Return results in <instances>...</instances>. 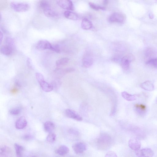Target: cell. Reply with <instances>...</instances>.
Instances as JSON below:
<instances>
[{"instance_id": "cell-1", "label": "cell", "mask_w": 157, "mask_h": 157, "mask_svg": "<svg viewBox=\"0 0 157 157\" xmlns=\"http://www.w3.org/2000/svg\"><path fill=\"white\" fill-rule=\"evenodd\" d=\"M112 138L107 134L102 133L97 141V145L101 150H106L109 148L112 144Z\"/></svg>"}, {"instance_id": "cell-2", "label": "cell", "mask_w": 157, "mask_h": 157, "mask_svg": "<svg viewBox=\"0 0 157 157\" xmlns=\"http://www.w3.org/2000/svg\"><path fill=\"white\" fill-rule=\"evenodd\" d=\"M10 6L13 10L17 12H25L29 10V5L26 3L12 2Z\"/></svg>"}, {"instance_id": "cell-3", "label": "cell", "mask_w": 157, "mask_h": 157, "mask_svg": "<svg viewBox=\"0 0 157 157\" xmlns=\"http://www.w3.org/2000/svg\"><path fill=\"white\" fill-rule=\"evenodd\" d=\"M133 55L129 54L124 57L121 60V66L123 70L127 71L130 68V64L134 59Z\"/></svg>"}, {"instance_id": "cell-4", "label": "cell", "mask_w": 157, "mask_h": 157, "mask_svg": "<svg viewBox=\"0 0 157 157\" xmlns=\"http://www.w3.org/2000/svg\"><path fill=\"white\" fill-rule=\"evenodd\" d=\"M126 19V17L122 14L118 13H114L109 17V20L111 22L122 23Z\"/></svg>"}, {"instance_id": "cell-5", "label": "cell", "mask_w": 157, "mask_h": 157, "mask_svg": "<svg viewBox=\"0 0 157 157\" xmlns=\"http://www.w3.org/2000/svg\"><path fill=\"white\" fill-rule=\"evenodd\" d=\"M36 47L37 49L40 50L46 49L52 50L53 45L47 40H41L37 43Z\"/></svg>"}, {"instance_id": "cell-6", "label": "cell", "mask_w": 157, "mask_h": 157, "mask_svg": "<svg viewBox=\"0 0 157 157\" xmlns=\"http://www.w3.org/2000/svg\"><path fill=\"white\" fill-rule=\"evenodd\" d=\"M137 157H152L154 153L151 149L146 148L135 151Z\"/></svg>"}, {"instance_id": "cell-7", "label": "cell", "mask_w": 157, "mask_h": 157, "mask_svg": "<svg viewBox=\"0 0 157 157\" xmlns=\"http://www.w3.org/2000/svg\"><path fill=\"white\" fill-rule=\"evenodd\" d=\"M72 148L75 153L78 154L83 153L85 151L87 150V146L85 143L80 142L76 143L73 145Z\"/></svg>"}, {"instance_id": "cell-8", "label": "cell", "mask_w": 157, "mask_h": 157, "mask_svg": "<svg viewBox=\"0 0 157 157\" xmlns=\"http://www.w3.org/2000/svg\"><path fill=\"white\" fill-rule=\"evenodd\" d=\"M57 3L60 7L64 9L71 11L74 10V7L71 1L64 0L57 1Z\"/></svg>"}, {"instance_id": "cell-9", "label": "cell", "mask_w": 157, "mask_h": 157, "mask_svg": "<svg viewBox=\"0 0 157 157\" xmlns=\"http://www.w3.org/2000/svg\"><path fill=\"white\" fill-rule=\"evenodd\" d=\"M66 116L68 118L73 119L78 121L82 120L83 118L74 111L70 109H67L64 112Z\"/></svg>"}, {"instance_id": "cell-10", "label": "cell", "mask_w": 157, "mask_h": 157, "mask_svg": "<svg viewBox=\"0 0 157 157\" xmlns=\"http://www.w3.org/2000/svg\"><path fill=\"white\" fill-rule=\"evenodd\" d=\"M128 144L130 148L135 151L139 150L141 146L140 141L137 138H131L129 140Z\"/></svg>"}, {"instance_id": "cell-11", "label": "cell", "mask_w": 157, "mask_h": 157, "mask_svg": "<svg viewBox=\"0 0 157 157\" xmlns=\"http://www.w3.org/2000/svg\"><path fill=\"white\" fill-rule=\"evenodd\" d=\"M27 122L25 118L21 116L18 118L16 123V127L18 130H20L25 128L27 125Z\"/></svg>"}, {"instance_id": "cell-12", "label": "cell", "mask_w": 157, "mask_h": 157, "mask_svg": "<svg viewBox=\"0 0 157 157\" xmlns=\"http://www.w3.org/2000/svg\"><path fill=\"white\" fill-rule=\"evenodd\" d=\"M93 59L89 55H85L82 59V64L83 66L86 68L91 67L93 63Z\"/></svg>"}, {"instance_id": "cell-13", "label": "cell", "mask_w": 157, "mask_h": 157, "mask_svg": "<svg viewBox=\"0 0 157 157\" xmlns=\"http://www.w3.org/2000/svg\"><path fill=\"white\" fill-rule=\"evenodd\" d=\"M12 155V152L10 147L4 146L1 148V156L2 157H11Z\"/></svg>"}, {"instance_id": "cell-14", "label": "cell", "mask_w": 157, "mask_h": 157, "mask_svg": "<svg viewBox=\"0 0 157 157\" xmlns=\"http://www.w3.org/2000/svg\"><path fill=\"white\" fill-rule=\"evenodd\" d=\"M140 87L142 89L145 90L151 91L154 89V86L151 82L150 81H146L141 83Z\"/></svg>"}, {"instance_id": "cell-15", "label": "cell", "mask_w": 157, "mask_h": 157, "mask_svg": "<svg viewBox=\"0 0 157 157\" xmlns=\"http://www.w3.org/2000/svg\"><path fill=\"white\" fill-rule=\"evenodd\" d=\"M39 84L41 89L46 92H50L53 89V86L49 84L44 80L39 83Z\"/></svg>"}, {"instance_id": "cell-16", "label": "cell", "mask_w": 157, "mask_h": 157, "mask_svg": "<svg viewBox=\"0 0 157 157\" xmlns=\"http://www.w3.org/2000/svg\"><path fill=\"white\" fill-rule=\"evenodd\" d=\"M14 49L10 46L5 45H2L1 47V51L3 54L9 56L12 53Z\"/></svg>"}, {"instance_id": "cell-17", "label": "cell", "mask_w": 157, "mask_h": 157, "mask_svg": "<svg viewBox=\"0 0 157 157\" xmlns=\"http://www.w3.org/2000/svg\"><path fill=\"white\" fill-rule=\"evenodd\" d=\"M43 11L45 15L48 17H56L58 16V14L51 7L46 9Z\"/></svg>"}, {"instance_id": "cell-18", "label": "cell", "mask_w": 157, "mask_h": 157, "mask_svg": "<svg viewBox=\"0 0 157 157\" xmlns=\"http://www.w3.org/2000/svg\"><path fill=\"white\" fill-rule=\"evenodd\" d=\"M64 16L68 19L73 20H77L78 18V15L76 13L70 11L64 12Z\"/></svg>"}, {"instance_id": "cell-19", "label": "cell", "mask_w": 157, "mask_h": 157, "mask_svg": "<svg viewBox=\"0 0 157 157\" xmlns=\"http://www.w3.org/2000/svg\"><path fill=\"white\" fill-rule=\"evenodd\" d=\"M70 150L68 147L66 145H63L60 147L56 151V153L60 156H64L68 153Z\"/></svg>"}, {"instance_id": "cell-20", "label": "cell", "mask_w": 157, "mask_h": 157, "mask_svg": "<svg viewBox=\"0 0 157 157\" xmlns=\"http://www.w3.org/2000/svg\"><path fill=\"white\" fill-rule=\"evenodd\" d=\"M81 26L82 28L83 29L88 30L91 28L92 26V24L89 20L86 18H85L82 21Z\"/></svg>"}, {"instance_id": "cell-21", "label": "cell", "mask_w": 157, "mask_h": 157, "mask_svg": "<svg viewBox=\"0 0 157 157\" xmlns=\"http://www.w3.org/2000/svg\"><path fill=\"white\" fill-rule=\"evenodd\" d=\"M121 95L124 99L129 101H135L137 99V97L136 95H132L126 91L122 92L121 93Z\"/></svg>"}, {"instance_id": "cell-22", "label": "cell", "mask_w": 157, "mask_h": 157, "mask_svg": "<svg viewBox=\"0 0 157 157\" xmlns=\"http://www.w3.org/2000/svg\"><path fill=\"white\" fill-rule=\"evenodd\" d=\"M44 127L45 131L50 133L54 130L55 125L52 122L47 121L44 123Z\"/></svg>"}, {"instance_id": "cell-23", "label": "cell", "mask_w": 157, "mask_h": 157, "mask_svg": "<svg viewBox=\"0 0 157 157\" xmlns=\"http://www.w3.org/2000/svg\"><path fill=\"white\" fill-rule=\"evenodd\" d=\"M135 108L136 112L139 114H144L146 112V107L143 104H136Z\"/></svg>"}, {"instance_id": "cell-24", "label": "cell", "mask_w": 157, "mask_h": 157, "mask_svg": "<svg viewBox=\"0 0 157 157\" xmlns=\"http://www.w3.org/2000/svg\"><path fill=\"white\" fill-rule=\"evenodd\" d=\"M14 147L17 157H23L24 151V147L17 143L15 144Z\"/></svg>"}, {"instance_id": "cell-25", "label": "cell", "mask_w": 157, "mask_h": 157, "mask_svg": "<svg viewBox=\"0 0 157 157\" xmlns=\"http://www.w3.org/2000/svg\"><path fill=\"white\" fill-rule=\"evenodd\" d=\"M69 61V59L67 58H64L59 59L56 62V66L58 68L65 66Z\"/></svg>"}, {"instance_id": "cell-26", "label": "cell", "mask_w": 157, "mask_h": 157, "mask_svg": "<svg viewBox=\"0 0 157 157\" xmlns=\"http://www.w3.org/2000/svg\"><path fill=\"white\" fill-rule=\"evenodd\" d=\"M147 65L157 68V58H152L149 59L146 62Z\"/></svg>"}, {"instance_id": "cell-27", "label": "cell", "mask_w": 157, "mask_h": 157, "mask_svg": "<svg viewBox=\"0 0 157 157\" xmlns=\"http://www.w3.org/2000/svg\"><path fill=\"white\" fill-rule=\"evenodd\" d=\"M39 6L43 11L46 9L51 7L49 3L46 1H41L39 3Z\"/></svg>"}, {"instance_id": "cell-28", "label": "cell", "mask_w": 157, "mask_h": 157, "mask_svg": "<svg viewBox=\"0 0 157 157\" xmlns=\"http://www.w3.org/2000/svg\"><path fill=\"white\" fill-rule=\"evenodd\" d=\"M89 5L91 8L96 11H98L99 10H105V7L97 5L93 3H89Z\"/></svg>"}, {"instance_id": "cell-29", "label": "cell", "mask_w": 157, "mask_h": 157, "mask_svg": "<svg viewBox=\"0 0 157 157\" xmlns=\"http://www.w3.org/2000/svg\"><path fill=\"white\" fill-rule=\"evenodd\" d=\"M56 135L53 133H49L47 138V141L49 142H54L56 138Z\"/></svg>"}, {"instance_id": "cell-30", "label": "cell", "mask_w": 157, "mask_h": 157, "mask_svg": "<svg viewBox=\"0 0 157 157\" xmlns=\"http://www.w3.org/2000/svg\"><path fill=\"white\" fill-rule=\"evenodd\" d=\"M6 45L10 46L14 49L15 47V41L14 40L11 38L8 37L5 40Z\"/></svg>"}, {"instance_id": "cell-31", "label": "cell", "mask_w": 157, "mask_h": 157, "mask_svg": "<svg viewBox=\"0 0 157 157\" xmlns=\"http://www.w3.org/2000/svg\"><path fill=\"white\" fill-rule=\"evenodd\" d=\"M145 53L146 57L150 58L153 55V50L150 48H148L145 50Z\"/></svg>"}, {"instance_id": "cell-32", "label": "cell", "mask_w": 157, "mask_h": 157, "mask_svg": "<svg viewBox=\"0 0 157 157\" xmlns=\"http://www.w3.org/2000/svg\"><path fill=\"white\" fill-rule=\"evenodd\" d=\"M21 111L20 109L18 108H15L12 109L10 110V114L13 115H17L19 114Z\"/></svg>"}, {"instance_id": "cell-33", "label": "cell", "mask_w": 157, "mask_h": 157, "mask_svg": "<svg viewBox=\"0 0 157 157\" xmlns=\"http://www.w3.org/2000/svg\"><path fill=\"white\" fill-rule=\"evenodd\" d=\"M36 79L39 83L44 80L43 76L40 73H36Z\"/></svg>"}, {"instance_id": "cell-34", "label": "cell", "mask_w": 157, "mask_h": 157, "mask_svg": "<svg viewBox=\"0 0 157 157\" xmlns=\"http://www.w3.org/2000/svg\"><path fill=\"white\" fill-rule=\"evenodd\" d=\"M52 50L57 53H60L61 51L60 49L59 46L58 45H53Z\"/></svg>"}, {"instance_id": "cell-35", "label": "cell", "mask_w": 157, "mask_h": 157, "mask_svg": "<svg viewBox=\"0 0 157 157\" xmlns=\"http://www.w3.org/2000/svg\"><path fill=\"white\" fill-rule=\"evenodd\" d=\"M105 157H118V156L114 152L110 151L106 154Z\"/></svg>"}, {"instance_id": "cell-36", "label": "cell", "mask_w": 157, "mask_h": 157, "mask_svg": "<svg viewBox=\"0 0 157 157\" xmlns=\"http://www.w3.org/2000/svg\"><path fill=\"white\" fill-rule=\"evenodd\" d=\"M27 65L29 68L30 69H33V64H32V62L31 59L29 58H28L26 60Z\"/></svg>"}, {"instance_id": "cell-37", "label": "cell", "mask_w": 157, "mask_h": 157, "mask_svg": "<svg viewBox=\"0 0 157 157\" xmlns=\"http://www.w3.org/2000/svg\"><path fill=\"white\" fill-rule=\"evenodd\" d=\"M64 74H66V73L73 72L75 71V70L73 68H70L64 69Z\"/></svg>"}, {"instance_id": "cell-38", "label": "cell", "mask_w": 157, "mask_h": 157, "mask_svg": "<svg viewBox=\"0 0 157 157\" xmlns=\"http://www.w3.org/2000/svg\"><path fill=\"white\" fill-rule=\"evenodd\" d=\"M117 108L116 105H114L112 108L110 113V116H113L116 112Z\"/></svg>"}, {"instance_id": "cell-39", "label": "cell", "mask_w": 157, "mask_h": 157, "mask_svg": "<svg viewBox=\"0 0 157 157\" xmlns=\"http://www.w3.org/2000/svg\"><path fill=\"white\" fill-rule=\"evenodd\" d=\"M70 132H71L73 134L76 135H78V132L75 130H73V129H71V130H70Z\"/></svg>"}, {"instance_id": "cell-40", "label": "cell", "mask_w": 157, "mask_h": 157, "mask_svg": "<svg viewBox=\"0 0 157 157\" xmlns=\"http://www.w3.org/2000/svg\"><path fill=\"white\" fill-rule=\"evenodd\" d=\"M3 38V35L2 32L1 31L0 32V43L1 44Z\"/></svg>"}, {"instance_id": "cell-41", "label": "cell", "mask_w": 157, "mask_h": 157, "mask_svg": "<svg viewBox=\"0 0 157 157\" xmlns=\"http://www.w3.org/2000/svg\"><path fill=\"white\" fill-rule=\"evenodd\" d=\"M32 137L30 135H26L24 137V138L26 140H29L31 139Z\"/></svg>"}, {"instance_id": "cell-42", "label": "cell", "mask_w": 157, "mask_h": 157, "mask_svg": "<svg viewBox=\"0 0 157 157\" xmlns=\"http://www.w3.org/2000/svg\"><path fill=\"white\" fill-rule=\"evenodd\" d=\"M108 1H103V3L104 5H107L108 3Z\"/></svg>"}, {"instance_id": "cell-43", "label": "cell", "mask_w": 157, "mask_h": 157, "mask_svg": "<svg viewBox=\"0 0 157 157\" xmlns=\"http://www.w3.org/2000/svg\"><path fill=\"white\" fill-rule=\"evenodd\" d=\"M32 157H35V156H32Z\"/></svg>"}, {"instance_id": "cell-44", "label": "cell", "mask_w": 157, "mask_h": 157, "mask_svg": "<svg viewBox=\"0 0 157 157\" xmlns=\"http://www.w3.org/2000/svg\"><path fill=\"white\" fill-rule=\"evenodd\" d=\"M156 101H157V98L156 99Z\"/></svg>"}]
</instances>
